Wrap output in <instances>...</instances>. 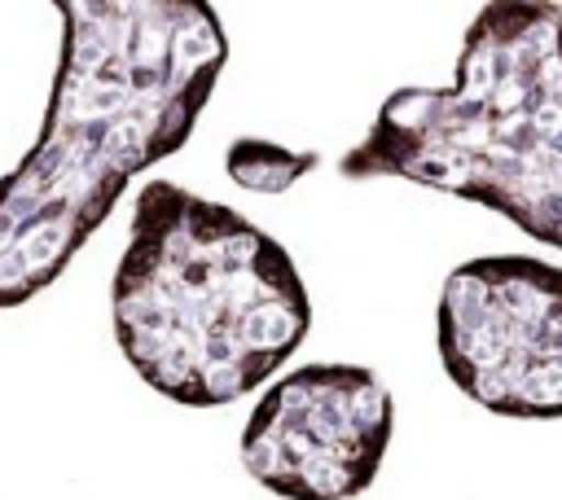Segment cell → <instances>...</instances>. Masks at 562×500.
<instances>
[{"mask_svg": "<svg viewBox=\"0 0 562 500\" xmlns=\"http://www.w3.org/2000/svg\"><path fill=\"white\" fill-rule=\"evenodd\" d=\"M61 53L31 149L0 175V311L53 289L123 189L180 154L228 31L211 0H48Z\"/></svg>", "mask_w": 562, "mask_h": 500, "instance_id": "obj_1", "label": "cell"}, {"mask_svg": "<svg viewBox=\"0 0 562 500\" xmlns=\"http://www.w3.org/2000/svg\"><path fill=\"white\" fill-rule=\"evenodd\" d=\"M110 325L154 395L224 408L307 342L312 298L290 250L255 219L176 180H145L110 276Z\"/></svg>", "mask_w": 562, "mask_h": 500, "instance_id": "obj_2", "label": "cell"}, {"mask_svg": "<svg viewBox=\"0 0 562 500\" xmlns=\"http://www.w3.org/2000/svg\"><path fill=\"white\" fill-rule=\"evenodd\" d=\"M338 175L479 202L562 250V4L483 0L452 83L395 88Z\"/></svg>", "mask_w": 562, "mask_h": 500, "instance_id": "obj_3", "label": "cell"}, {"mask_svg": "<svg viewBox=\"0 0 562 500\" xmlns=\"http://www.w3.org/2000/svg\"><path fill=\"white\" fill-rule=\"evenodd\" d=\"M435 351L448 382L492 417H562V263L474 254L435 303Z\"/></svg>", "mask_w": 562, "mask_h": 500, "instance_id": "obj_4", "label": "cell"}, {"mask_svg": "<svg viewBox=\"0 0 562 500\" xmlns=\"http://www.w3.org/2000/svg\"><path fill=\"white\" fill-rule=\"evenodd\" d=\"M259 390L237 452L263 491L356 500L373 487L395 434V395L369 364L312 360Z\"/></svg>", "mask_w": 562, "mask_h": 500, "instance_id": "obj_5", "label": "cell"}, {"mask_svg": "<svg viewBox=\"0 0 562 500\" xmlns=\"http://www.w3.org/2000/svg\"><path fill=\"white\" fill-rule=\"evenodd\" d=\"M321 167L316 149H285L277 140L263 136H237L224 149V171L233 184L250 189V193H285L294 189L303 175H312Z\"/></svg>", "mask_w": 562, "mask_h": 500, "instance_id": "obj_6", "label": "cell"}]
</instances>
